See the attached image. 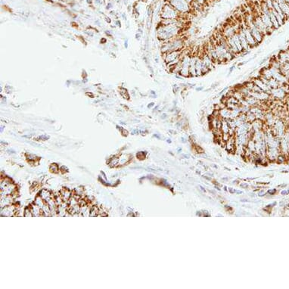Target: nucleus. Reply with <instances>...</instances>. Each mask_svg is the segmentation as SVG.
<instances>
[{"mask_svg":"<svg viewBox=\"0 0 289 289\" xmlns=\"http://www.w3.org/2000/svg\"><path fill=\"white\" fill-rule=\"evenodd\" d=\"M181 31V27L177 25H162L158 30V37L163 40H169L172 39L173 37L179 34Z\"/></svg>","mask_w":289,"mask_h":289,"instance_id":"obj_1","label":"nucleus"},{"mask_svg":"<svg viewBox=\"0 0 289 289\" xmlns=\"http://www.w3.org/2000/svg\"><path fill=\"white\" fill-rule=\"evenodd\" d=\"M185 46V41L181 37H176L172 39L171 41L164 43L162 45L161 51L164 53L171 52V51H178L181 50Z\"/></svg>","mask_w":289,"mask_h":289,"instance_id":"obj_2","label":"nucleus"},{"mask_svg":"<svg viewBox=\"0 0 289 289\" xmlns=\"http://www.w3.org/2000/svg\"><path fill=\"white\" fill-rule=\"evenodd\" d=\"M168 2L182 15H188L193 11L191 5L186 0H168Z\"/></svg>","mask_w":289,"mask_h":289,"instance_id":"obj_3","label":"nucleus"},{"mask_svg":"<svg viewBox=\"0 0 289 289\" xmlns=\"http://www.w3.org/2000/svg\"><path fill=\"white\" fill-rule=\"evenodd\" d=\"M182 15L178 12L170 3L165 5L163 7L161 12L162 19H181Z\"/></svg>","mask_w":289,"mask_h":289,"instance_id":"obj_4","label":"nucleus"},{"mask_svg":"<svg viewBox=\"0 0 289 289\" xmlns=\"http://www.w3.org/2000/svg\"><path fill=\"white\" fill-rule=\"evenodd\" d=\"M192 55L187 54L184 55L180 59V64H181V70H180V74L183 76L184 77H190L189 73V67L190 61H191Z\"/></svg>","mask_w":289,"mask_h":289,"instance_id":"obj_5","label":"nucleus"},{"mask_svg":"<svg viewBox=\"0 0 289 289\" xmlns=\"http://www.w3.org/2000/svg\"><path fill=\"white\" fill-rule=\"evenodd\" d=\"M240 27L243 30V32H244V35H245L246 39H247V41H248V44L250 45V49L256 47L257 45H259V44L257 43V42L256 41V39H254V37H253V35L251 34L250 30L248 28V25L245 24V22L244 21L242 23H240Z\"/></svg>","mask_w":289,"mask_h":289,"instance_id":"obj_6","label":"nucleus"},{"mask_svg":"<svg viewBox=\"0 0 289 289\" xmlns=\"http://www.w3.org/2000/svg\"><path fill=\"white\" fill-rule=\"evenodd\" d=\"M259 15L260 16L261 19H262L263 22L264 23V24L267 27L268 30H270V32H272V30H275L273 26H272V22H271V20H270V17L269 15H266V14L263 13L262 11L259 14Z\"/></svg>","mask_w":289,"mask_h":289,"instance_id":"obj_7","label":"nucleus"},{"mask_svg":"<svg viewBox=\"0 0 289 289\" xmlns=\"http://www.w3.org/2000/svg\"><path fill=\"white\" fill-rule=\"evenodd\" d=\"M238 37H239L240 41H241V43H242V47H243V49L244 50H250V47L249 44H248V41H247V39H246L245 35H244L243 30L241 29V27H239V30L238 31Z\"/></svg>","mask_w":289,"mask_h":289,"instance_id":"obj_8","label":"nucleus"},{"mask_svg":"<svg viewBox=\"0 0 289 289\" xmlns=\"http://www.w3.org/2000/svg\"><path fill=\"white\" fill-rule=\"evenodd\" d=\"M197 57L198 56L192 55V58H191V61H190V67H189L190 77H197L196 68H195V62H196Z\"/></svg>","mask_w":289,"mask_h":289,"instance_id":"obj_9","label":"nucleus"},{"mask_svg":"<svg viewBox=\"0 0 289 289\" xmlns=\"http://www.w3.org/2000/svg\"><path fill=\"white\" fill-rule=\"evenodd\" d=\"M195 68H196L197 77L202 76V59L201 56H198L196 58V62H195Z\"/></svg>","mask_w":289,"mask_h":289,"instance_id":"obj_10","label":"nucleus"},{"mask_svg":"<svg viewBox=\"0 0 289 289\" xmlns=\"http://www.w3.org/2000/svg\"><path fill=\"white\" fill-rule=\"evenodd\" d=\"M268 15L270 16V20H271V22H272V26H273V27H274L275 30L278 29V27H280V24H279V23H278V20L276 19V16H275L274 14L272 13L271 10H270V13L268 14Z\"/></svg>","mask_w":289,"mask_h":289,"instance_id":"obj_11","label":"nucleus"},{"mask_svg":"<svg viewBox=\"0 0 289 289\" xmlns=\"http://www.w3.org/2000/svg\"><path fill=\"white\" fill-rule=\"evenodd\" d=\"M279 4V6H280L282 11L283 14L285 15V17H289V4L288 2H282V3H278Z\"/></svg>","mask_w":289,"mask_h":289,"instance_id":"obj_12","label":"nucleus"},{"mask_svg":"<svg viewBox=\"0 0 289 289\" xmlns=\"http://www.w3.org/2000/svg\"><path fill=\"white\" fill-rule=\"evenodd\" d=\"M71 192H70L69 190L66 189V188H64V189L61 192V196L62 198V199L64 201H67L68 199L70 198L71 197Z\"/></svg>","mask_w":289,"mask_h":289,"instance_id":"obj_13","label":"nucleus"},{"mask_svg":"<svg viewBox=\"0 0 289 289\" xmlns=\"http://www.w3.org/2000/svg\"><path fill=\"white\" fill-rule=\"evenodd\" d=\"M50 170L52 173H58V167L56 164H52V166H50Z\"/></svg>","mask_w":289,"mask_h":289,"instance_id":"obj_14","label":"nucleus"},{"mask_svg":"<svg viewBox=\"0 0 289 289\" xmlns=\"http://www.w3.org/2000/svg\"><path fill=\"white\" fill-rule=\"evenodd\" d=\"M179 85H177V84H173V93H175V94H176L179 91Z\"/></svg>","mask_w":289,"mask_h":289,"instance_id":"obj_15","label":"nucleus"},{"mask_svg":"<svg viewBox=\"0 0 289 289\" xmlns=\"http://www.w3.org/2000/svg\"><path fill=\"white\" fill-rule=\"evenodd\" d=\"M235 67H235V65H232V67H229V75H230V74H231V73H232L233 71H234V70L235 69Z\"/></svg>","mask_w":289,"mask_h":289,"instance_id":"obj_16","label":"nucleus"},{"mask_svg":"<svg viewBox=\"0 0 289 289\" xmlns=\"http://www.w3.org/2000/svg\"><path fill=\"white\" fill-rule=\"evenodd\" d=\"M39 139H42V140H47L49 139V136H40L39 137Z\"/></svg>","mask_w":289,"mask_h":289,"instance_id":"obj_17","label":"nucleus"},{"mask_svg":"<svg viewBox=\"0 0 289 289\" xmlns=\"http://www.w3.org/2000/svg\"><path fill=\"white\" fill-rule=\"evenodd\" d=\"M176 78H177L178 80H183L184 79V77L183 76H182L180 73H178V74H176Z\"/></svg>","mask_w":289,"mask_h":289,"instance_id":"obj_18","label":"nucleus"},{"mask_svg":"<svg viewBox=\"0 0 289 289\" xmlns=\"http://www.w3.org/2000/svg\"><path fill=\"white\" fill-rule=\"evenodd\" d=\"M229 89V87H225V88L223 89H222V90H221V92H220V93H219L218 95H222V94H223V93H225V92H226V91L227 89Z\"/></svg>","mask_w":289,"mask_h":289,"instance_id":"obj_19","label":"nucleus"},{"mask_svg":"<svg viewBox=\"0 0 289 289\" xmlns=\"http://www.w3.org/2000/svg\"><path fill=\"white\" fill-rule=\"evenodd\" d=\"M204 87H203V86H200V87H196V88H195V90H196L197 92H201V91L204 90Z\"/></svg>","mask_w":289,"mask_h":289,"instance_id":"obj_20","label":"nucleus"},{"mask_svg":"<svg viewBox=\"0 0 289 289\" xmlns=\"http://www.w3.org/2000/svg\"><path fill=\"white\" fill-rule=\"evenodd\" d=\"M195 86H196V84H194V83H188V87H187V89L194 88V87H195Z\"/></svg>","mask_w":289,"mask_h":289,"instance_id":"obj_21","label":"nucleus"},{"mask_svg":"<svg viewBox=\"0 0 289 289\" xmlns=\"http://www.w3.org/2000/svg\"><path fill=\"white\" fill-rule=\"evenodd\" d=\"M150 93H151V96H152V98H154V99L157 98V95H156V93L154 92V91L151 90V92H150Z\"/></svg>","mask_w":289,"mask_h":289,"instance_id":"obj_22","label":"nucleus"},{"mask_svg":"<svg viewBox=\"0 0 289 289\" xmlns=\"http://www.w3.org/2000/svg\"><path fill=\"white\" fill-rule=\"evenodd\" d=\"M247 62H248V61H242V62L238 63V67H240V66H241V67H242V66H243V65H245V64H246V63H247Z\"/></svg>","mask_w":289,"mask_h":289,"instance_id":"obj_23","label":"nucleus"},{"mask_svg":"<svg viewBox=\"0 0 289 289\" xmlns=\"http://www.w3.org/2000/svg\"><path fill=\"white\" fill-rule=\"evenodd\" d=\"M154 105V102H151V103L148 105V108H151Z\"/></svg>","mask_w":289,"mask_h":289,"instance_id":"obj_24","label":"nucleus"},{"mask_svg":"<svg viewBox=\"0 0 289 289\" xmlns=\"http://www.w3.org/2000/svg\"><path fill=\"white\" fill-rule=\"evenodd\" d=\"M166 117H167L166 114H163V115H162V116H161V118L162 119H165Z\"/></svg>","mask_w":289,"mask_h":289,"instance_id":"obj_25","label":"nucleus"},{"mask_svg":"<svg viewBox=\"0 0 289 289\" xmlns=\"http://www.w3.org/2000/svg\"><path fill=\"white\" fill-rule=\"evenodd\" d=\"M124 45H125L126 49H127V48H128V40H127H127H126L125 44H124Z\"/></svg>","mask_w":289,"mask_h":289,"instance_id":"obj_26","label":"nucleus"},{"mask_svg":"<svg viewBox=\"0 0 289 289\" xmlns=\"http://www.w3.org/2000/svg\"><path fill=\"white\" fill-rule=\"evenodd\" d=\"M139 38H140V35H139V34H136V39H139Z\"/></svg>","mask_w":289,"mask_h":289,"instance_id":"obj_27","label":"nucleus"},{"mask_svg":"<svg viewBox=\"0 0 289 289\" xmlns=\"http://www.w3.org/2000/svg\"><path fill=\"white\" fill-rule=\"evenodd\" d=\"M111 7V3H109V4H108V6L107 7V9H110Z\"/></svg>","mask_w":289,"mask_h":289,"instance_id":"obj_28","label":"nucleus"},{"mask_svg":"<svg viewBox=\"0 0 289 289\" xmlns=\"http://www.w3.org/2000/svg\"><path fill=\"white\" fill-rule=\"evenodd\" d=\"M166 142H167V143H171V141L170 140V139H167V140H166Z\"/></svg>","mask_w":289,"mask_h":289,"instance_id":"obj_29","label":"nucleus"},{"mask_svg":"<svg viewBox=\"0 0 289 289\" xmlns=\"http://www.w3.org/2000/svg\"><path fill=\"white\" fill-rule=\"evenodd\" d=\"M285 2H288V4H289V0H285Z\"/></svg>","mask_w":289,"mask_h":289,"instance_id":"obj_30","label":"nucleus"},{"mask_svg":"<svg viewBox=\"0 0 289 289\" xmlns=\"http://www.w3.org/2000/svg\"><path fill=\"white\" fill-rule=\"evenodd\" d=\"M272 1H274V2H277V0H272Z\"/></svg>","mask_w":289,"mask_h":289,"instance_id":"obj_31","label":"nucleus"}]
</instances>
